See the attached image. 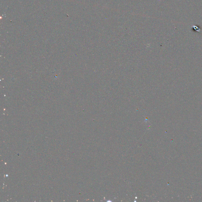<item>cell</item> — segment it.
Instances as JSON below:
<instances>
[]
</instances>
